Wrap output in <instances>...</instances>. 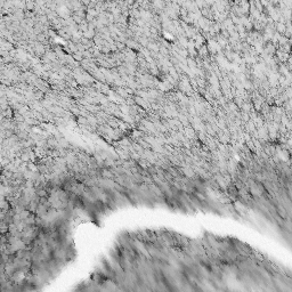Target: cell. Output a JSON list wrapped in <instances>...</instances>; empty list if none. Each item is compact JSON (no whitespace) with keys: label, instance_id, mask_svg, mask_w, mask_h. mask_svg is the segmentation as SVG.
<instances>
[{"label":"cell","instance_id":"1","mask_svg":"<svg viewBox=\"0 0 292 292\" xmlns=\"http://www.w3.org/2000/svg\"><path fill=\"white\" fill-rule=\"evenodd\" d=\"M35 7V3L33 2L32 0H26V9L28 10H33Z\"/></svg>","mask_w":292,"mask_h":292}]
</instances>
